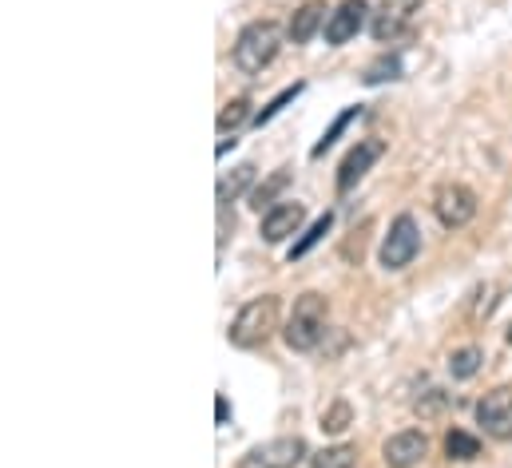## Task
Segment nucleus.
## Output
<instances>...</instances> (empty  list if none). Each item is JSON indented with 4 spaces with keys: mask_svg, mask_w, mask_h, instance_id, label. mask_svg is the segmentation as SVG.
Returning <instances> with one entry per match:
<instances>
[{
    "mask_svg": "<svg viewBox=\"0 0 512 468\" xmlns=\"http://www.w3.org/2000/svg\"><path fill=\"white\" fill-rule=\"evenodd\" d=\"M326 326H330V302H326L322 294L310 290V294H302V298L294 302L282 338H286V346H290L294 353H310L322 346Z\"/></svg>",
    "mask_w": 512,
    "mask_h": 468,
    "instance_id": "f257e3e1",
    "label": "nucleus"
},
{
    "mask_svg": "<svg viewBox=\"0 0 512 468\" xmlns=\"http://www.w3.org/2000/svg\"><path fill=\"white\" fill-rule=\"evenodd\" d=\"M278 48H282V28H278L274 20H251V24L239 32L231 56H235V68H239L243 76H258L262 68L274 64Z\"/></svg>",
    "mask_w": 512,
    "mask_h": 468,
    "instance_id": "f03ea898",
    "label": "nucleus"
},
{
    "mask_svg": "<svg viewBox=\"0 0 512 468\" xmlns=\"http://www.w3.org/2000/svg\"><path fill=\"white\" fill-rule=\"evenodd\" d=\"M274 330H278V298H274V294H262V298H251V302L235 314L227 338H231V346H239V350H258V346H266V342L274 338Z\"/></svg>",
    "mask_w": 512,
    "mask_h": 468,
    "instance_id": "7ed1b4c3",
    "label": "nucleus"
},
{
    "mask_svg": "<svg viewBox=\"0 0 512 468\" xmlns=\"http://www.w3.org/2000/svg\"><path fill=\"white\" fill-rule=\"evenodd\" d=\"M417 250H421V227H417V219L413 215H397L389 223V234L382 238V250H378L382 266L385 270H405L417 258Z\"/></svg>",
    "mask_w": 512,
    "mask_h": 468,
    "instance_id": "20e7f679",
    "label": "nucleus"
},
{
    "mask_svg": "<svg viewBox=\"0 0 512 468\" xmlns=\"http://www.w3.org/2000/svg\"><path fill=\"white\" fill-rule=\"evenodd\" d=\"M433 215H437L441 227L461 231L477 219V195L465 183H441L437 195H433Z\"/></svg>",
    "mask_w": 512,
    "mask_h": 468,
    "instance_id": "39448f33",
    "label": "nucleus"
},
{
    "mask_svg": "<svg viewBox=\"0 0 512 468\" xmlns=\"http://www.w3.org/2000/svg\"><path fill=\"white\" fill-rule=\"evenodd\" d=\"M477 425L493 437V441H512V389L497 385L493 393H485L477 401Z\"/></svg>",
    "mask_w": 512,
    "mask_h": 468,
    "instance_id": "423d86ee",
    "label": "nucleus"
},
{
    "mask_svg": "<svg viewBox=\"0 0 512 468\" xmlns=\"http://www.w3.org/2000/svg\"><path fill=\"white\" fill-rule=\"evenodd\" d=\"M306 453L310 449L302 437H274L247 453V468H294L298 461H306Z\"/></svg>",
    "mask_w": 512,
    "mask_h": 468,
    "instance_id": "0eeeda50",
    "label": "nucleus"
},
{
    "mask_svg": "<svg viewBox=\"0 0 512 468\" xmlns=\"http://www.w3.org/2000/svg\"><path fill=\"white\" fill-rule=\"evenodd\" d=\"M366 12H370V4H366V0H342V4L330 12L326 28H322V32H326V44H334V48L350 44V40L362 32Z\"/></svg>",
    "mask_w": 512,
    "mask_h": 468,
    "instance_id": "6e6552de",
    "label": "nucleus"
},
{
    "mask_svg": "<svg viewBox=\"0 0 512 468\" xmlns=\"http://www.w3.org/2000/svg\"><path fill=\"white\" fill-rule=\"evenodd\" d=\"M385 143L382 139H362L358 147H350V155L342 159V167H338V191L346 195V191H354L362 179H366V171L382 159Z\"/></svg>",
    "mask_w": 512,
    "mask_h": 468,
    "instance_id": "1a4fd4ad",
    "label": "nucleus"
},
{
    "mask_svg": "<svg viewBox=\"0 0 512 468\" xmlns=\"http://www.w3.org/2000/svg\"><path fill=\"white\" fill-rule=\"evenodd\" d=\"M425 453H429V441H425V433L421 429H401V433H393L389 441L382 445V457L389 468H413L425 461Z\"/></svg>",
    "mask_w": 512,
    "mask_h": 468,
    "instance_id": "9d476101",
    "label": "nucleus"
},
{
    "mask_svg": "<svg viewBox=\"0 0 512 468\" xmlns=\"http://www.w3.org/2000/svg\"><path fill=\"white\" fill-rule=\"evenodd\" d=\"M302 223H306V207L302 203H278V207H270L266 215H262V242H270V246H278V242H286L290 234L302 231Z\"/></svg>",
    "mask_w": 512,
    "mask_h": 468,
    "instance_id": "9b49d317",
    "label": "nucleus"
},
{
    "mask_svg": "<svg viewBox=\"0 0 512 468\" xmlns=\"http://www.w3.org/2000/svg\"><path fill=\"white\" fill-rule=\"evenodd\" d=\"M413 8H421V0H385L382 8L374 12V24H370L374 40H378V44L397 40V36H401V28H405V20L413 16Z\"/></svg>",
    "mask_w": 512,
    "mask_h": 468,
    "instance_id": "f8f14e48",
    "label": "nucleus"
},
{
    "mask_svg": "<svg viewBox=\"0 0 512 468\" xmlns=\"http://www.w3.org/2000/svg\"><path fill=\"white\" fill-rule=\"evenodd\" d=\"M326 20H330L326 0H306V4L294 8L290 24H286V36H290L294 44H310V40L318 36V28H326Z\"/></svg>",
    "mask_w": 512,
    "mask_h": 468,
    "instance_id": "ddd939ff",
    "label": "nucleus"
},
{
    "mask_svg": "<svg viewBox=\"0 0 512 468\" xmlns=\"http://www.w3.org/2000/svg\"><path fill=\"white\" fill-rule=\"evenodd\" d=\"M290 187V171L282 167V171H274V175H266L262 183H258L255 191H251V207H255L258 215H266L270 207H278V195Z\"/></svg>",
    "mask_w": 512,
    "mask_h": 468,
    "instance_id": "4468645a",
    "label": "nucleus"
},
{
    "mask_svg": "<svg viewBox=\"0 0 512 468\" xmlns=\"http://www.w3.org/2000/svg\"><path fill=\"white\" fill-rule=\"evenodd\" d=\"M251 183H255V167H251V163H243V167H235L231 175H223V179H219V207L235 203Z\"/></svg>",
    "mask_w": 512,
    "mask_h": 468,
    "instance_id": "2eb2a0df",
    "label": "nucleus"
},
{
    "mask_svg": "<svg viewBox=\"0 0 512 468\" xmlns=\"http://www.w3.org/2000/svg\"><path fill=\"white\" fill-rule=\"evenodd\" d=\"M445 453H449V461H477L481 457V441L473 433H465V429H449L445 433Z\"/></svg>",
    "mask_w": 512,
    "mask_h": 468,
    "instance_id": "dca6fc26",
    "label": "nucleus"
},
{
    "mask_svg": "<svg viewBox=\"0 0 512 468\" xmlns=\"http://www.w3.org/2000/svg\"><path fill=\"white\" fill-rule=\"evenodd\" d=\"M310 468H358V449L354 445H330L310 457Z\"/></svg>",
    "mask_w": 512,
    "mask_h": 468,
    "instance_id": "f3484780",
    "label": "nucleus"
},
{
    "mask_svg": "<svg viewBox=\"0 0 512 468\" xmlns=\"http://www.w3.org/2000/svg\"><path fill=\"white\" fill-rule=\"evenodd\" d=\"M330 227H334V215H330V211H326L322 219H314V227H310V231H306L298 242H294V246H290V262H294V258H306V254H310V250H314V246H318V242L330 234Z\"/></svg>",
    "mask_w": 512,
    "mask_h": 468,
    "instance_id": "a211bd4d",
    "label": "nucleus"
},
{
    "mask_svg": "<svg viewBox=\"0 0 512 468\" xmlns=\"http://www.w3.org/2000/svg\"><path fill=\"white\" fill-rule=\"evenodd\" d=\"M481 361H485V353L477 350V346L453 350V357H449V373H453V381H469V377L481 369Z\"/></svg>",
    "mask_w": 512,
    "mask_h": 468,
    "instance_id": "6ab92c4d",
    "label": "nucleus"
},
{
    "mask_svg": "<svg viewBox=\"0 0 512 468\" xmlns=\"http://www.w3.org/2000/svg\"><path fill=\"white\" fill-rule=\"evenodd\" d=\"M247 119H255L251 116V100H247V96H235V100H227L223 112H219V131H231V135H235Z\"/></svg>",
    "mask_w": 512,
    "mask_h": 468,
    "instance_id": "aec40b11",
    "label": "nucleus"
},
{
    "mask_svg": "<svg viewBox=\"0 0 512 468\" xmlns=\"http://www.w3.org/2000/svg\"><path fill=\"white\" fill-rule=\"evenodd\" d=\"M350 425H354V405H350V401H334V405L322 413V433H330V437L346 433Z\"/></svg>",
    "mask_w": 512,
    "mask_h": 468,
    "instance_id": "412c9836",
    "label": "nucleus"
},
{
    "mask_svg": "<svg viewBox=\"0 0 512 468\" xmlns=\"http://www.w3.org/2000/svg\"><path fill=\"white\" fill-rule=\"evenodd\" d=\"M358 116H362V108H346L342 116H338L334 123H330V127H326V135L314 143V151H310V155H314V159H322V155H326V151L338 143V135H342V131H346V127H350V123H354Z\"/></svg>",
    "mask_w": 512,
    "mask_h": 468,
    "instance_id": "4be33fe9",
    "label": "nucleus"
},
{
    "mask_svg": "<svg viewBox=\"0 0 512 468\" xmlns=\"http://www.w3.org/2000/svg\"><path fill=\"white\" fill-rule=\"evenodd\" d=\"M397 76H401V60L385 52V56H378V60L366 68V76H362V80H366L370 88H378V84H385V80H397Z\"/></svg>",
    "mask_w": 512,
    "mask_h": 468,
    "instance_id": "5701e85b",
    "label": "nucleus"
},
{
    "mask_svg": "<svg viewBox=\"0 0 512 468\" xmlns=\"http://www.w3.org/2000/svg\"><path fill=\"white\" fill-rule=\"evenodd\" d=\"M302 88H306V84H290V88H282V92H278V96H274V100H270V104H266V108L255 116L258 127H262V123H270V119H274L282 108H286V104H290V100H298V96H302Z\"/></svg>",
    "mask_w": 512,
    "mask_h": 468,
    "instance_id": "b1692460",
    "label": "nucleus"
},
{
    "mask_svg": "<svg viewBox=\"0 0 512 468\" xmlns=\"http://www.w3.org/2000/svg\"><path fill=\"white\" fill-rule=\"evenodd\" d=\"M445 405H449V397H445L441 389H429V393H425V401H417L413 409H417L421 417H437V413H445Z\"/></svg>",
    "mask_w": 512,
    "mask_h": 468,
    "instance_id": "393cba45",
    "label": "nucleus"
},
{
    "mask_svg": "<svg viewBox=\"0 0 512 468\" xmlns=\"http://www.w3.org/2000/svg\"><path fill=\"white\" fill-rule=\"evenodd\" d=\"M509 342H512V326H509Z\"/></svg>",
    "mask_w": 512,
    "mask_h": 468,
    "instance_id": "a878e982",
    "label": "nucleus"
}]
</instances>
